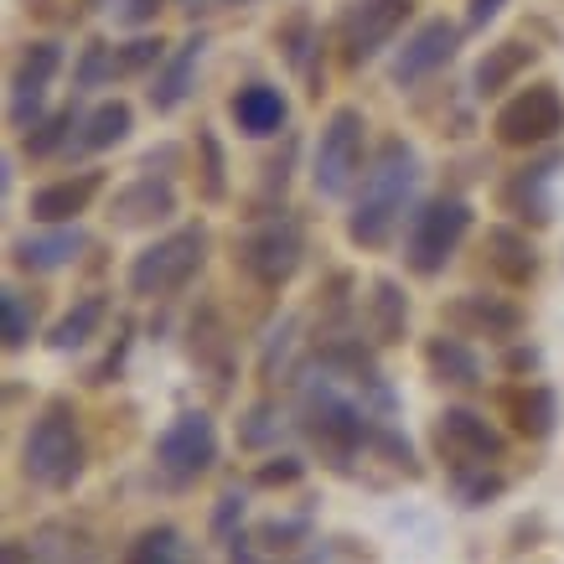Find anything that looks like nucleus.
<instances>
[{"label": "nucleus", "instance_id": "obj_1", "mask_svg": "<svg viewBox=\"0 0 564 564\" xmlns=\"http://www.w3.org/2000/svg\"><path fill=\"white\" fill-rule=\"evenodd\" d=\"M414 176H420L414 172V151H409L404 140H389V145L378 151V161H373L363 202H357V213H352V223H348V234L357 238V244H368V249L389 244L393 223H399L409 192H414Z\"/></svg>", "mask_w": 564, "mask_h": 564}, {"label": "nucleus", "instance_id": "obj_34", "mask_svg": "<svg viewBox=\"0 0 564 564\" xmlns=\"http://www.w3.org/2000/svg\"><path fill=\"white\" fill-rule=\"evenodd\" d=\"M301 477V461H285V467H265L259 471V482H295Z\"/></svg>", "mask_w": 564, "mask_h": 564}, {"label": "nucleus", "instance_id": "obj_9", "mask_svg": "<svg viewBox=\"0 0 564 564\" xmlns=\"http://www.w3.org/2000/svg\"><path fill=\"white\" fill-rule=\"evenodd\" d=\"M440 446L456 461H467V467H486V461L503 456V435L486 425L482 414H471V409H446L440 414Z\"/></svg>", "mask_w": 564, "mask_h": 564}, {"label": "nucleus", "instance_id": "obj_33", "mask_svg": "<svg viewBox=\"0 0 564 564\" xmlns=\"http://www.w3.org/2000/svg\"><path fill=\"white\" fill-rule=\"evenodd\" d=\"M119 16H125V21H145V16H156V0H125V5H119Z\"/></svg>", "mask_w": 564, "mask_h": 564}, {"label": "nucleus", "instance_id": "obj_20", "mask_svg": "<svg viewBox=\"0 0 564 564\" xmlns=\"http://www.w3.org/2000/svg\"><path fill=\"white\" fill-rule=\"evenodd\" d=\"M425 357H430V368H435L440 384H477V357H471L456 337H435Z\"/></svg>", "mask_w": 564, "mask_h": 564}, {"label": "nucleus", "instance_id": "obj_29", "mask_svg": "<svg viewBox=\"0 0 564 564\" xmlns=\"http://www.w3.org/2000/svg\"><path fill=\"white\" fill-rule=\"evenodd\" d=\"M68 125H73V115H52L42 130H32V136H26V151H32V156H47V151L62 140V130H68Z\"/></svg>", "mask_w": 564, "mask_h": 564}, {"label": "nucleus", "instance_id": "obj_10", "mask_svg": "<svg viewBox=\"0 0 564 564\" xmlns=\"http://www.w3.org/2000/svg\"><path fill=\"white\" fill-rule=\"evenodd\" d=\"M249 270L265 280V285H280V280H291L295 265H301V228L295 223H265L259 234L249 238Z\"/></svg>", "mask_w": 564, "mask_h": 564}, {"label": "nucleus", "instance_id": "obj_24", "mask_svg": "<svg viewBox=\"0 0 564 564\" xmlns=\"http://www.w3.org/2000/svg\"><path fill=\"white\" fill-rule=\"evenodd\" d=\"M373 331H378V342H399L404 337V316H409V306H404V295H399V285H378V295H373Z\"/></svg>", "mask_w": 564, "mask_h": 564}, {"label": "nucleus", "instance_id": "obj_4", "mask_svg": "<svg viewBox=\"0 0 564 564\" xmlns=\"http://www.w3.org/2000/svg\"><path fill=\"white\" fill-rule=\"evenodd\" d=\"M357 161H363V115L357 109H337L321 130V145H316V192L342 197L357 176Z\"/></svg>", "mask_w": 564, "mask_h": 564}, {"label": "nucleus", "instance_id": "obj_2", "mask_svg": "<svg viewBox=\"0 0 564 564\" xmlns=\"http://www.w3.org/2000/svg\"><path fill=\"white\" fill-rule=\"evenodd\" d=\"M73 420H79V414L68 404H47V414H42L37 425H32V435H26V477L52 486V492L73 486L83 471V440H79V425H73Z\"/></svg>", "mask_w": 564, "mask_h": 564}, {"label": "nucleus", "instance_id": "obj_7", "mask_svg": "<svg viewBox=\"0 0 564 564\" xmlns=\"http://www.w3.org/2000/svg\"><path fill=\"white\" fill-rule=\"evenodd\" d=\"M560 130H564V104L549 83L518 94L503 115H497V136H503L507 145H539V140L560 136Z\"/></svg>", "mask_w": 564, "mask_h": 564}, {"label": "nucleus", "instance_id": "obj_6", "mask_svg": "<svg viewBox=\"0 0 564 564\" xmlns=\"http://www.w3.org/2000/svg\"><path fill=\"white\" fill-rule=\"evenodd\" d=\"M156 461L172 482H197V477L218 461L213 420H208V414H181L176 425H166L156 440Z\"/></svg>", "mask_w": 564, "mask_h": 564}, {"label": "nucleus", "instance_id": "obj_30", "mask_svg": "<svg viewBox=\"0 0 564 564\" xmlns=\"http://www.w3.org/2000/svg\"><path fill=\"white\" fill-rule=\"evenodd\" d=\"M115 68H119V62L109 58V47H89V58H83V68H79V83H83V89H94V83L109 79Z\"/></svg>", "mask_w": 564, "mask_h": 564}, {"label": "nucleus", "instance_id": "obj_8", "mask_svg": "<svg viewBox=\"0 0 564 564\" xmlns=\"http://www.w3.org/2000/svg\"><path fill=\"white\" fill-rule=\"evenodd\" d=\"M404 16H409V0H357V5H352V16H348V26H342V37H348V58L352 62L373 58V52H378V47L404 26Z\"/></svg>", "mask_w": 564, "mask_h": 564}, {"label": "nucleus", "instance_id": "obj_14", "mask_svg": "<svg viewBox=\"0 0 564 564\" xmlns=\"http://www.w3.org/2000/svg\"><path fill=\"white\" fill-rule=\"evenodd\" d=\"M98 192V172H83L79 181H52L32 197V218L37 223H62V218H79L89 208V197Z\"/></svg>", "mask_w": 564, "mask_h": 564}, {"label": "nucleus", "instance_id": "obj_27", "mask_svg": "<svg viewBox=\"0 0 564 564\" xmlns=\"http://www.w3.org/2000/svg\"><path fill=\"white\" fill-rule=\"evenodd\" d=\"M518 414H524L518 425H524L528 435H544V430L554 425V399H549V393H533V399H524V404H518Z\"/></svg>", "mask_w": 564, "mask_h": 564}, {"label": "nucleus", "instance_id": "obj_36", "mask_svg": "<svg viewBox=\"0 0 564 564\" xmlns=\"http://www.w3.org/2000/svg\"><path fill=\"white\" fill-rule=\"evenodd\" d=\"M254 420H270V414H265V409H254ZM265 435H270V425H249V430H244V440H249V446H259Z\"/></svg>", "mask_w": 564, "mask_h": 564}, {"label": "nucleus", "instance_id": "obj_12", "mask_svg": "<svg viewBox=\"0 0 564 564\" xmlns=\"http://www.w3.org/2000/svg\"><path fill=\"white\" fill-rule=\"evenodd\" d=\"M58 62H62L58 42H37V47L21 58L16 89H11V119H16V125H32V115H37V104H42V89L58 73Z\"/></svg>", "mask_w": 564, "mask_h": 564}, {"label": "nucleus", "instance_id": "obj_21", "mask_svg": "<svg viewBox=\"0 0 564 564\" xmlns=\"http://www.w3.org/2000/svg\"><path fill=\"white\" fill-rule=\"evenodd\" d=\"M125 564H187L181 533H176V528H145L136 544H130Z\"/></svg>", "mask_w": 564, "mask_h": 564}, {"label": "nucleus", "instance_id": "obj_3", "mask_svg": "<svg viewBox=\"0 0 564 564\" xmlns=\"http://www.w3.org/2000/svg\"><path fill=\"white\" fill-rule=\"evenodd\" d=\"M202 249H208L202 228H181V234L151 244V249L130 265V291H136V295H172V291H181V285L197 274V265H202Z\"/></svg>", "mask_w": 564, "mask_h": 564}, {"label": "nucleus", "instance_id": "obj_11", "mask_svg": "<svg viewBox=\"0 0 564 564\" xmlns=\"http://www.w3.org/2000/svg\"><path fill=\"white\" fill-rule=\"evenodd\" d=\"M450 52H456V26H450V21H425V26L404 42L399 62H393V83H420L425 73H435Z\"/></svg>", "mask_w": 564, "mask_h": 564}, {"label": "nucleus", "instance_id": "obj_35", "mask_svg": "<svg viewBox=\"0 0 564 564\" xmlns=\"http://www.w3.org/2000/svg\"><path fill=\"white\" fill-rule=\"evenodd\" d=\"M497 5H503V0H471V26L492 21V16H497Z\"/></svg>", "mask_w": 564, "mask_h": 564}, {"label": "nucleus", "instance_id": "obj_15", "mask_svg": "<svg viewBox=\"0 0 564 564\" xmlns=\"http://www.w3.org/2000/svg\"><path fill=\"white\" fill-rule=\"evenodd\" d=\"M234 119L244 136H274V130L285 125V98H280V89H270V83H249V89L234 98Z\"/></svg>", "mask_w": 564, "mask_h": 564}, {"label": "nucleus", "instance_id": "obj_25", "mask_svg": "<svg viewBox=\"0 0 564 564\" xmlns=\"http://www.w3.org/2000/svg\"><path fill=\"white\" fill-rule=\"evenodd\" d=\"M492 249H503L497 254V265H503L507 270V280H528V274H533V249H528L524 238L518 234H492Z\"/></svg>", "mask_w": 564, "mask_h": 564}, {"label": "nucleus", "instance_id": "obj_18", "mask_svg": "<svg viewBox=\"0 0 564 564\" xmlns=\"http://www.w3.org/2000/svg\"><path fill=\"white\" fill-rule=\"evenodd\" d=\"M197 58H202V37H187L181 47H176V58L166 62V73H161L156 89H151V104H156V109H176V104L187 98V83H192V73H197Z\"/></svg>", "mask_w": 564, "mask_h": 564}, {"label": "nucleus", "instance_id": "obj_19", "mask_svg": "<svg viewBox=\"0 0 564 564\" xmlns=\"http://www.w3.org/2000/svg\"><path fill=\"white\" fill-rule=\"evenodd\" d=\"M528 62H533V47H524V42H503V47H492V52L477 62V89H482V94H497V89H507V83L524 73Z\"/></svg>", "mask_w": 564, "mask_h": 564}, {"label": "nucleus", "instance_id": "obj_17", "mask_svg": "<svg viewBox=\"0 0 564 564\" xmlns=\"http://www.w3.org/2000/svg\"><path fill=\"white\" fill-rule=\"evenodd\" d=\"M79 249H83L79 228H58V234L21 238V244H16V265H26V270H58V265H68Z\"/></svg>", "mask_w": 564, "mask_h": 564}, {"label": "nucleus", "instance_id": "obj_26", "mask_svg": "<svg viewBox=\"0 0 564 564\" xmlns=\"http://www.w3.org/2000/svg\"><path fill=\"white\" fill-rule=\"evenodd\" d=\"M0 306H5V348H26V337H32V306H26V295L5 291Z\"/></svg>", "mask_w": 564, "mask_h": 564}, {"label": "nucleus", "instance_id": "obj_28", "mask_svg": "<svg viewBox=\"0 0 564 564\" xmlns=\"http://www.w3.org/2000/svg\"><path fill=\"white\" fill-rule=\"evenodd\" d=\"M151 62H161V42L140 37V42H130V47L119 52V73H140V68H151Z\"/></svg>", "mask_w": 564, "mask_h": 564}, {"label": "nucleus", "instance_id": "obj_16", "mask_svg": "<svg viewBox=\"0 0 564 564\" xmlns=\"http://www.w3.org/2000/svg\"><path fill=\"white\" fill-rule=\"evenodd\" d=\"M450 321H456V327H471V331H486V337H513L524 316L513 312V306L486 301V295H461V301L450 306Z\"/></svg>", "mask_w": 564, "mask_h": 564}, {"label": "nucleus", "instance_id": "obj_31", "mask_svg": "<svg viewBox=\"0 0 564 564\" xmlns=\"http://www.w3.org/2000/svg\"><path fill=\"white\" fill-rule=\"evenodd\" d=\"M202 156H208V197H223V156L213 136H202Z\"/></svg>", "mask_w": 564, "mask_h": 564}, {"label": "nucleus", "instance_id": "obj_23", "mask_svg": "<svg viewBox=\"0 0 564 564\" xmlns=\"http://www.w3.org/2000/svg\"><path fill=\"white\" fill-rule=\"evenodd\" d=\"M130 136V104H98L94 119H89V136H83V145L89 151H104V145H115V140Z\"/></svg>", "mask_w": 564, "mask_h": 564}, {"label": "nucleus", "instance_id": "obj_5", "mask_svg": "<svg viewBox=\"0 0 564 564\" xmlns=\"http://www.w3.org/2000/svg\"><path fill=\"white\" fill-rule=\"evenodd\" d=\"M467 228H471L467 202H430L425 213H414V228H409V265L420 274H435L456 254V244L467 238Z\"/></svg>", "mask_w": 564, "mask_h": 564}, {"label": "nucleus", "instance_id": "obj_22", "mask_svg": "<svg viewBox=\"0 0 564 564\" xmlns=\"http://www.w3.org/2000/svg\"><path fill=\"white\" fill-rule=\"evenodd\" d=\"M98 321H104V295H89V301H79V306L52 327V348H83L98 331Z\"/></svg>", "mask_w": 564, "mask_h": 564}, {"label": "nucleus", "instance_id": "obj_13", "mask_svg": "<svg viewBox=\"0 0 564 564\" xmlns=\"http://www.w3.org/2000/svg\"><path fill=\"white\" fill-rule=\"evenodd\" d=\"M172 208H176L172 181L145 176V181H136V187H125V192L115 197V223H125V228H140V223H156V218H166Z\"/></svg>", "mask_w": 564, "mask_h": 564}, {"label": "nucleus", "instance_id": "obj_32", "mask_svg": "<svg viewBox=\"0 0 564 564\" xmlns=\"http://www.w3.org/2000/svg\"><path fill=\"white\" fill-rule=\"evenodd\" d=\"M238 513H244V503H238V497H223V507H218V518H213V533H218V539H228V528H234Z\"/></svg>", "mask_w": 564, "mask_h": 564}, {"label": "nucleus", "instance_id": "obj_37", "mask_svg": "<svg viewBox=\"0 0 564 564\" xmlns=\"http://www.w3.org/2000/svg\"><path fill=\"white\" fill-rule=\"evenodd\" d=\"M234 564H259V560H254V554H249V544H244V539H234Z\"/></svg>", "mask_w": 564, "mask_h": 564}]
</instances>
